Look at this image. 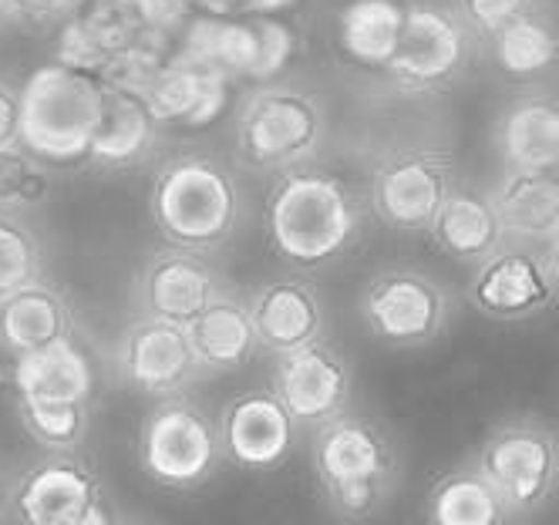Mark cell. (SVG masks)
<instances>
[{
    "instance_id": "1",
    "label": "cell",
    "mask_w": 559,
    "mask_h": 525,
    "mask_svg": "<svg viewBox=\"0 0 559 525\" xmlns=\"http://www.w3.org/2000/svg\"><path fill=\"white\" fill-rule=\"evenodd\" d=\"M368 195L357 192L341 172L313 162L276 172L266 206L263 229L270 250L297 266L321 270L341 260L357 236L365 232Z\"/></svg>"
},
{
    "instance_id": "2",
    "label": "cell",
    "mask_w": 559,
    "mask_h": 525,
    "mask_svg": "<svg viewBox=\"0 0 559 525\" xmlns=\"http://www.w3.org/2000/svg\"><path fill=\"white\" fill-rule=\"evenodd\" d=\"M247 195L239 166L210 148H186L155 166L148 182V219L166 247L219 253L239 232Z\"/></svg>"
},
{
    "instance_id": "3",
    "label": "cell",
    "mask_w": 559,
    "mask_h": 525,
    "mask_svg": "<svg viewBox=\"0 0 559 525\" xmlns=\"http://www.w3.org/2000/svg\"><path fill=\"white\" fill-rule=\"evenodd\" d=\"M310 468L324 505L347 522L378 515L397 489L391 438L371 418L350 411L313 425Z\"/></svg>"
},
{
    "instance_id": "4",
    "label": "cell",
    "mask_w": 559,
    "mask_h": 525,
    "mask_svg": "<svg viewBox=\"0 0 559 525\" xmlns=\"http://www.w3.org/2000/svg\"><path fill=\"white\" fill-rule=\"evenodd\" d=\"M328 139V108L297 81H263L236 115V166L260 176L313 162Z\"/></svg>"
},
{
    "instance_id": "5",
    "label": "cell",
    "mask_w": 559,
    "mask_h": 525,
    "mask_svg": "<svg viewBox=\"0 0 559 525\" xmlns=\"http://www.w3.org/2000/svg\"><path fill=\"white\" fill-rule=\"evenodd\" d=\"M102 77L64 61L37 68L21 85V145L48 166L82 162L102 118Z\"/></svg>"
},
{
    "instance_id": "6",
    "label": "cell",
    "mask_w": 559,
    "mask_h": 525,
    "mask_svg": "<svg viewBox=\"0 0 559 525\" xmlns=\"http://www.w3.org/2000/svg\"><path fill=\"white\" fill-rule=\"evenodd\" d=\"M297 31L284 14H192L173 55L223 71L229 81H276L297 55Z\"/></svg>"
},
{
    "instance_id": "7",
    "label": "cell",
    "mask_w": 559,
    "mask_h": 525,
    "mask_svg": "<svg viewBox=\"0 0 559 525\" xmlns=\"http://www.w3.org/2000/svg\"><path fill=\"white\" fill-rule=\"evenodd\" d=\"M472 465L502 499L509 518H526L549 505L559 485V441L533 415L499 421L478 444Z\"/></svg>"
},
{
    "instance_id": "8",
    "label": "cell",
    "mask_w": 559,
    "mask_h": 525,
    "mask_svg": "<svg viewBox=\"0 0 559 525\" xmlns=\"http://www.w3.org/2000/svg\"><path fill=\"white\" fill-rule=\"evenodd\" d=\"M139 462L142 472L163 489H199L216 475L223 462L216 418H210L192 397H186V391L155 397L139 428Z\"/></svg>"
},
{
    "instance_id": "9",
    "label": "cell",
    "mask_w": 559,
    "mask_h": 525,
    "mask_svg": "<svg viewBox=\"0 0 559 525\" xmlns=\"http://www.w3.org/2000/svg\"><path fill=\"white\" fill-rule=\"evenodd\" d=\"M357 317L378 344L415 350L435 344L449 331L455 300L431 273L418 266H388L361 287Z\"/></svg>"
},
{
    "instance_id": "10",
    "label": "cell",
    "mask_w": 559,
    "mask_h": 525,
    "mask_svg": "<svg viewBox=\"0 0 559 525\" xmlns=\"http://www.w3.org/2000/svg\"><path fill=\"white\" fill-rule=\"evenodd\" d=\"M475 34L462 24L455 8L435 0H405V24L397 48L381 68L391 85L408 95H435L462 77L472 61Z\"/></svg>"
},
{
    "instance_id": "11",
    "label": "cell",
    "mask_w": 559,
    "mask_h": 525,
    "mask_svg": "<svg viewBox=\"0 0 559 525\" xmlns=\"http://www.w3.org/2000/svg\"><path fill=\"white\" fill-rule=\"evenodd\" d=\"M11 515L24 525H108L118 518L102 475L78 452H45L8 492Z\"/></svg>"
},
{
    "instance_id": "12",
    "label": "cell",
    "mask_w": 559,
    "mask_h": 525,
    "mask_svg": "<svg viewBox=\"0 0 559 525\" xmlns=\"http://www.w3.org/2000/svg\"><path fill=\"white\" fill-rule=\"evenodd\" d=\"M459 182L455 162L438 145H397L371 172L368 210L394 232H425L435 210Z\"/></svg>"
},
{
    "instance_id": "13",
    "label": "cell",
    "mask_w": 559,
    "mask_h": 525,
    "mask_svg": "<svg viewBox=\"0 0 559 525\" xmlns=\"http://www.w3.org/2000/svg\"><path fill=\"white\" fill-rule=\"evenodd\" d=\"M559 294L556 247L502 242L472 266L468 303L499 323H523L546 313Z\"/></svg>"
},
{
    "instance_id": "14",
    "label": "cell",
    "mask_w": 559,
    "mask_h": 525,
    "mask_svg": "<svg viewBox=\"0 0 559 525\" xmlns=\"http://www.w3.org/2000/svg\"><path fill=\"white\" fill-rule=\"evenodd\" d=\"M115 374L142 397H169L206 378L192 354L186 323L139 313L115 344Z\"/></svg>"
},
{
    "instance_id": "15",
    "label": "cell",
    "mask_w": 559,
    "mask_h": 525,
    "mask_svg": "<svg viewBox=\"0 0 559 525\" xmlns=\"http://www.w3.org/2000/svg\"><path fill=\"white\" fill-rule=\"evenodd\" d=\"M270 391L290 411L297 425H321L341 411H347L354 391L350 360L328 344V337L304 344L290 354L273 357Z\"/></svg>"
},
{
    "instance_id": "16",
    "label": "cell",
    "mask_w": 559,
    "mask_h": 525,
    "mask_svg": "<svg viewBox=\"0 0 559 525\" xmlns=\"http://www.w3.org/2000/svg\"><path fill=\"white\" fill-rule=\"evenodd\" d=\"M223 462L239 472H273L294 452L297 421L270 387L236 394L216 415Z\"/></svg>"
},
{
    "instance_id": "17",
    "label": "cell",
    "mask_w": 559,
    "mask_h": 525,
    "mask_svg": "<svg viewBox=\"0 0 559 525\" xmlns=\"http://www.w3.org/2000/svg\"><path fill=\"white\" fill-rule=\"evenodd\" d=\"M229 283L210 260V253L163 247L148 253L135 276V303L145 317L189 323Z\"/></svg>"
},
{
    "instance_id": "18",
    "label": "cell",
    "mask_w": 559,
    "mask_h": 525,
    "mask_svg": "<svg viewBox=\"0 0 559 525\" xmlns=\"http://www.w3.org/2000/svg\"><path fill=\"white\" fill-rule=\"evenodd\" d=\"M233 88L236 81H229L223 71L169 51V58L148 74L139 92L163 129H203L229 108Z\"/></svg>"
},
{
    "instance_id": "19",
    "label": "cell",
    "mask_w": 559,
    "mask_h": 525,
    "mask_svg": "<svg viewBox=\"0 0 559 525\" xmlns=\"http://www.w3.org/2000/svg\"><path fill=\"white\" fill-rule=\"evenodd\" d=\"M260 350L270 357L290 354L328 334L324 300L304 276H273L247 297Z\"/></svg>"
},
{
    "instance_id": "20",
    "label": "cell",
    "mask_w": 559,
    "mask_h": 525,
    "mask_svg": "<svg viewBox=\"0 0 559 525\" xmlns=\"http://www.w3.org/2000/svg\"><path fill=\"white\" fill-rule=\"evenodd\" d=\"M102 118L82 162L102 172L135 169L155 155L163 126L139 88L111 85V81H102Z\"/></svg>"
},
{
    "instance_id": "21",
    "label": "cell",
    "mask_w": 559,
    "mask_h": 525,
    "mask_svg": "<svg viewBox=\"0 0 559 525\" xmlns=\"http://www.w3.org/2000/svg\"><path fill=\"white\" fill-rule=\"evenodd\" d=\"M559 169H502L489 199L506 242L559 247Z\"/></svg>"
},
{
    "instance_id": "22",
    "label": "cell",
    "mask_w": 559,
    "mask_h": 525,
    "mask_svg": "<svg viewBox=\"0 0 559 525\" xmlns=\"http://www.w3.org/2000/svg\"><path fill=\"white\" fill-rule=\"evenodd\" d=\"M499 169H559V105L549 92L533 88L512 98L492 126Z\"/></svg>"
},
{
    "instance_id": "23",
    "label": "cell",
    "mask_w": 559,
    "mask_h": 525,
    "mask_svg": "<svg viewBox=\"0 0 559 525\" xmlns=\"http://www.w3.org/2000/svg\"><path fill=\"white\" fill-rule=\"evenodd\" d=\"M186 334H189L192 354L206 378L247 368L260 350L250 303L233 287L219 290L203 310H199L186 323Z\"/></svg>"
},
{
    "instance_id": "24",
    "label": "cell",
    "mask_w": 559,
    "mask_h": 525,
    "mask_svg": "<svg viewBox=\"0 0 559 525\" xmlns=\"http://www.w3.org/2000/svg\"><path fill=\"white\" fill-rule=\"evenodd\" d=\"M64 337H74V310L45 276L0 297V350L11 360Z\"/></svg>"
},
{
    "instance_id": "25",
    "label": "cell",
    "mask_w": 559,
    "mask_h": 525,
    "mask_svg": "<svg viewBox=\"0 0 559 525\" xmlns=\"http://www.w3.org/2000/svg\"><path fill=\"white\" fill-rule=\"evenodd\" d=\"M425 232L445 256L465 266H475L506 242L489 192L465 182H455L449 189Z\"/></svg>"
},
{
    "instance_id": "26",
    "label": "cell",
    "mask_w": 559,
    "mask_h": 525,
    "mask_svg": "<svg viewBox=\"0 0 559 525\" xmlns=\"http://www.w3.org/2000/svg\"><path fill=\"white\" fill-rule=\"evenodd\" d=\"M11 387L37 401H92L95 368L74 337L55 341L11 360Z\"/></svg>"
},
{
    "instance_id": "27",
    "label": "cell",
    "mask_w": 559,
    "mask_h": 525,
    "mask_svg": "<svg viewBox=\"0 0 559 525\" xmlns=\"http://www.w3.org/2000/svg\"><path fill=\"white\" fill-rule=\"evenodd\" d=\"M486 45L496 68L512 81H536L549 74L559 58L552 17L539 4H530L523 14H515L502 27H496L486 37Z\"/></svg>"
},
{
    "instance_id": "28",
    "label": "cell",
    "mask_w": 559,
    "mask_h": 525,
    "mask_svg": "<svg viewBox=\"0 0 559 525\" xmlns=\"http://www.w3.org/2000/svg\"><path fill=\"white\" fill-rule=\"evenodd\" d=\"M405 24V0H347L337 11V45L347 61L384 68Z\"/></svg>"
},
{
    "instance_id": "29",
    "label": "cell",
    "mask_w": 559,
    "mask_h": 525,
    "mask_svg": "<svg viewBox=\"0 0 559 525\" xmlns=\"http://www.w3.org/2000/svg\"><path fill=\"white\" fill-rule=\"evenodd\" d=\"M425 518L431 525H502L509 522V512L483 472L459 465L431 485Z\"/></svg>"
},
{
    "instance_id": "30",
    "label": "cell",
    "mask_w": 559,
    "mask_h": 525,
    "mask_svg": "<svg viewBox=\"0 0 559 525\" xmlns=\"http://www.w3.org/2000/svg\"><path fill=\"white\" fill-rule=\"evenodd\" d=\"M14 411L31 441L45 452H78L92 428V401H37L14 397Z\"/></svg>"
},
{
    "instance_id": "31",
    "label": "cell",
    "mask_w": 559,
    "mask_h": 525,
    "mask_svg": "<svg viewBox=\"0 0 559 525\" xmlns=\"http://www.w3.org/2000/svg\"><path fill=\"white\" fill-rule=\"evenodd\" d=\"M55 169L24 145H0V210L24 213L48 202Z\"/></svg>"
},
{
    "instance_id": "32",
    "label": "cell",
    "mask_w": 559,
    "mask_h": 525,
    "mask_svg": "<svg viewBox=\"0 0 559 525\" xmlns=\"http://www.w3.org/2000/svg\"><path fill=\"white\" fill-rule=\"evenodd\" d=\"M45 276V242L21 213L0 210V297Z\"/></svg>"
},
{
    "instance_id": "33",
    "label": "cell",
    "mask_w": 559,
    "mask_h": 525,
    "mask_svg": "<svg viewBox=\"0 0 559 525\" xmlns=\"http://www.w3.org/2000/svg\"><path fill=\"white\" fill-rule=\"evenodd\" d=\"M536 0H455V14L462 24L475 34V40H486L496 27H502L509 17L523 14Z\"/></svg>"
},
{
    "instance_id": "34",
    "label": "cell",
    "mask_w": 559,
    "mask_h": 525,
    "mask_svg": "<svg viewBox=\"0 0 559 525\" xmlns=\"http://www.w3.org/2000/svg\"><path fill=\"white\" fill-rule=\"evenodd\" d=\"M132 8L145 24V31L176 45V37L182 34V27L195 11V0H132Z\"/></svg>"
},
{
    "instance_id": "35",
    "label": "cell",
    "mask_w": 559,
    "mask_h": 525,
    "mask_svg": "<svg viewBox=\"0 0 559 525\" xmlns=\"http://www.w3.org/2000/svg\"><path fill=\"white\" fill-rule=\"evenodd\" d=\"M0 145H21V88L0 74Z\"/></svg>"
},
{
    "instance_id": "36",
    "label": "cell",
    "mask_w": 559,
    "mask_h": 525,
    "mask_svg": "<svg viewBox=\"0 0 559 525\" xmlns=\"http://www.w3.org/2000/svg\"><path fill=\"white\" fill-rule=\"evenodd\" d=\"M11 11L17 21H27V24H55V21H64L78 0H8Z\"/></svg>"
},
{
    "instance_id": "37",
    "label": "cell",
    "mask_w": 559,
    "mask_h": 525,
    "mask_svg": "<svg viewBox=\"0 0 559 525\" xmlns=\"http://www.w3.org/2000/svg\"><path fill=\"white\" fill-rule=\"evenodd\" d=\"M11 24H17V17H14V11H11L8 0H0V34H4Z\"/></svg>"
},
{
    "instance_id": "38",
    "label": "cell",
    "mask_w": 559,
    "mask_h": 525,
    "mask_svg": "<svg viewBox=\"0 0 559 525\" xmlns=\"http://www.w3.org/2000/svg\"><path fill=\"white\" fill-rule=\"evenodd\" d=\"M78 4H82V0H78Z\"/></svg>"
}]
</instances>
